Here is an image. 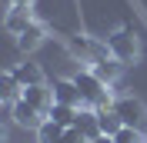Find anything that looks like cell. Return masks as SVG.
<instances>
[{
	"label": "cell",
	"instance_id": "cell-1",
	"mask_svg": "<svg viewBox=\"0 0 147 143\" xmlns=\"http://www.w3.org/2000/svg\"><path fill=\"white\" fill-rule=\"evenodd\" d=\"M107 47H110V53L117 57L120 63H137V60H140V43H137V37L130 33V30H117V33H110V37H107Z\"/></svg>",
	"mask_w": 147,
	"mask_h": 143
},
{
	"label": "cell",
	"instance_id": "cell-2",
	"mask_svg": "<svg viewBox=\"0 0 147 143\" xmlns=\"http://www.w3.org/2000/svg\"><path fill=\"white\" fill-rule=\"evenodd\" d=\"M34 7H24V3H13V7L7 10V17H3V27H7V33L10 37H20L24 30L34 23Z\"/></svg>",
	"mask_w": 147,
	"mask_h": 143
},
{
	"label": "cell",
	"instance_id": "cell-3",
	"mask_svg": "<svg viewBox=\"0 0 147 143\" xmlns=\"http://www.w3.org/2000/svg\"><path fill=\"white\" fill-rule=\"evenodd\" d=\"M114 110H117V116L124 120V126H140L144 123V103H140L137 97H117L114 100Z\"/></svg>",
	"mask_w": 147,
	"mask_h": 143
},
{
	"label": "cell",
	"instance_id": "cell-4",
	"mask_svg": "<svg viewBox=\"0 0 147 143\" xmlns=\"http://www.w3.org/2000/svg\"><path fill=\"white\" fill-rule=\"evenodd\" d=\"M10 116H13V123H17V126H27V130H37V126L47 120V113H40L37 107H30L24 97H20L13 107H10Z\"/></svg>",
	"mask_w": 147,
	"mask_h": 143
},
{
	"label": "cell",
	"instance_id": "cell-5",
	"mask_svg": "<svg viewBox=\"0 0 147 143\" xmlns=\"http://www.w3.org/2000/svg\"><path fill=\"white\" fill-rule=\"evenodd\" d=\"M24 100H27L30 107H37L40 113H50V107H54V87H47V83L24 87Z\"/></svg>",
	"mask_w": 147,
	"mask_h": 143
},
{
	"label": "cell",
	"instance_id": "cell-6",
	"mask_svg": "<svg viewBox=\"0 0 147 143\" xmlns=\"http://www.w3.org/2000/svg\"><path fill=\"white\" fill-rule=\"evenodd\" d=\"M54 103H70V107H84V100H80V90H77V83L70 80H54Z\"/></svg>",
	"mask_w": 147,
	"mask_h": 143
},
{
	"label": "cell",
	"instance_id": "cell-7",
	"mask_svg": "<svg viewBox=\"0 0 147 143\" xmlns=\"http://www.w3.org/2000/svg\"><path fill=\"white\" fill-rule=\"evenodd\" d=\"M44 37H47V27L40 23V20H34V23H30V27L17 37V47L24 50V53H30V50H37V47L44 43Z\"/></svg>",
	"mask_w": 147,
	"mask_h": 143
},
{
	"label": "cell",
	"instance_id": "cell-8",
	"mask_svg": "<svg viewBox=\"0 0 147 143\" xmlns=\"http://www.w3.org/2000/svg\"><path fill=\"white\" fill-rule=\"evenodd\" d=\"M0 97H3V103H7V107H13V103L24 97V83L13 77V70H7L3 77H0Z\"/></svg>",
	"mask_w": 147,
	"mask_h": 143
},
{
	"label": "cell",
	"instance_id": "cell-9",
	"mask_svg": "<svg viewBox=\"0 0 147 143\" xmlns=\"http://www.w3.org/2000/svg\"><path fill=\"white\" fill-rule=\"evenodd\" d=\"M77 130H80L87 140H97V136H100V120H97V110L80 107V116H77Z\"/></svg>",
	"mask_w": 147,
	"mask_h": 143
},
{
	"label": "cell",
	"instance_id": "cell-10",
	"mask_svg": "<svg viewBox=\"0 0 147 143\" xmlns=\"http://www.w3.org/2000/svg\"><path fill=\"white\" fill-rule=\"evenodd\" d=\"M47 116H50V120H57V123L67 130V126H77V116H80V110L70 107V103H54Z\"/></svg>",
	"mask_w": 147,
	"mask_h": 143
},
{
	"label": "cell",
	"instance_id": "cell-11",
	"mask_svg": "<svg viewBox=\"0 0 147 143\" xmlns=\"http://www.w3.org/2000/svg\"><path fill=\"white\" fill-rule=\"evenodd\" d=\"M13 77H17L24 87H37V83H44V70H40L37 63H17V67H13Z\"/></svg>",
	"mask_w": 147,
	"mask_h": 143
},
{
	"label": "cell",
	"instance_id": "cell-12",
	"mask_svg": "<svg viewBox=\"0 0 147 143\" xmlns=\"http://www.w3.org/2000/svg\"><path fill=\"white\" fill-rule=\"evenodd\" d=\"M94 73H97V77H100L104 83H117V77H120V60L117 57H107V60H97L94 63Z\"/></svg>",
	"mask_w": 147,
	"mask_h": 143
},
{
	"label": "cell",
	"instance_id": "cell-13",
	"mask_svg": "<svg viewBox=\"0 0 147 143\" xmlns=\"http://www.w3.org/2000/svg\"><path fill=\"white\" fill-rule=\"evenodd\" d=\"M97 120H100V133H107V136H117L120 130H124V120L117 116V110H114V107L97 110Z\"/></svg>",
	"mask_w": 147,
	"mask_h": 143
},
{
	"label": "cell",
	"instance_id": "cell-14",
	"mask_svg": "<svg viewBox=\"0 0 147 143\" xmlns=\"http://www.w3.org/2000/svg\"><path fill=\"white\" fill-rule=\"evenodd\" d=\"M60 136H64V126L57 123V120H50V116L37 126V143H57Z\"/></svg>",
	"mask_w": 147,
	"mask_h": 143
},
{
	"label": "cell",
	"instance_id": "cell-15",
	"mask_svg": "<svg viewBox=\"0 0 147 143\" xmlns=\"http://www.w3.org/2000/svg\"><path fill=\"white\" fill-rule=\"evenodd\" d=\"M114 140H117V143H147V136L140 133L137 126H124V130H120Z\"/></svg>",
	"mask_w": 147,
	"mask_h": 143
},
{
	"label": "cell",
	"instance_id": "cell-16",
	"mask_svg": "<svg viewBox=\"0 0 147 143\" xmlns=\"http://www.w3.org/2000/svg\"><path fill=\"white\" fill-rule=\"evenodd\" d=\"M90 143H117V140H114V136H107V133H100L97 140H90Z\"/></svg>",
	"mask_w": 147,
	"mask_h": 143
},
{
	"label": "cell",
	"instance_id": "cell-17",
	"mask_svg": "<svg viewBox=\"0 0 147 143\" xmlns=\"http://www.w3.org/2000/svg\"><path fill=\"white\" fill-rule=\"evenodd\" d=\"M13 3H24V7H34V0H13Z\"/></svg>",
	"mask_w": 147,
	"mask_h": 143
},
{
	"label": "cell",
	"instance_id": "cell-18",
	"mask_svg": "<svg viewBox=\"0 0 147 143\" xmlns=\"http://www.w3.org/2000/svg\"><path fill=\"white\" fill-rule=\"evenodd\" d=\"M57 143H64V136H60V140H57Z\"/></svg>",
	"mask_w": 147,
	"mask_h": 143
}]
</instances>
